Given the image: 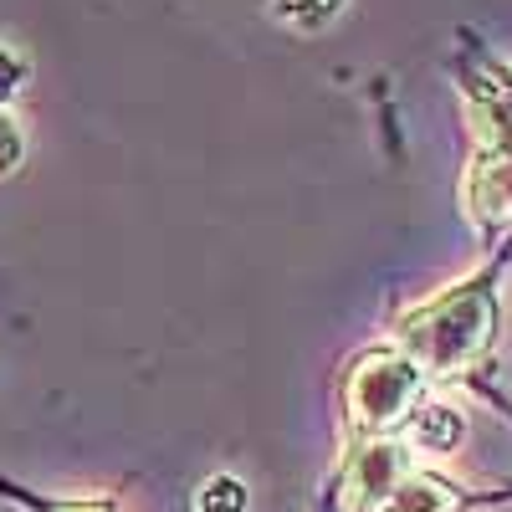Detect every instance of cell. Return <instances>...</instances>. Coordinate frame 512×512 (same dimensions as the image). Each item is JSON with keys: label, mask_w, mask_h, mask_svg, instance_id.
I'll return each mask as SVG.
<instances>
[{"label": "cell", "mask_w": 512, "mask_h": 512, "mask_svg": "<svg viewBox=\"0 0 512 512\" xmlns=\"http://www.w3.org/2000/svg\"><path fill=\"white\" fill-rule=\"evenodd\" d=\"M241 507H246L241 482H231V477L205 482V492H200V512H241Z\"/></svg>", "instance_id": "5b68a950"}, {"label": "cell", "mask_w": 512, "mask_h": 512, "mask_svg": "<svg viewBox=\"0 0 512 512\" xmlns=\"http://www.w3.org/2000/svg\"><path fill=\"white\" fill-rule=\"evenodd\" d=\"M16 164H21V134H16V123L0 113V175H11Z\"/></svg>", "instance_id": "8992f818"}, {"label": "cell", "mask_w": 512, "mask_h": 512, "mask_svg": "<svg viewBox=\"0 0 512 512\" xmlns=\"http://www.w3.org/2000/svg\"><path fill=\"white\" fill-rule=\"evenodd\" d=\"M16 82H21V62H16L6 47H0V98H11Z\"/></svg>", "instance_id": "52a82bcc"}, {"label": "cell", "mask_w": 512, "mask_h": 512, "mask_svg": "<svg viewBox=\"0 0 512 512\" xmlns=\"http://www.w3.org/2000/svg\"><path fill=\"white\" fill-rule=\"evenodd\" d=\"M354 415L359 425H390L405 415V405L415 400V369L395 364V359H379V364H364L354 374Z\"/></svg>", "instance_id": "6da1fadb"}, {"label": "cell", "mask_w": 512, "mask_h": 512, "mask_svg": "<svg viewBox=\"0 0 512 512\" xmlns=\"http://www.w3.org/2000/svg\"><path fill=\"white\" fill-rule=\"evenodd\" d=\"M62 512H108V507H62Z\"/></svg>", "instance_id": "ba28073f"}, {"label": "cell", "mask_w": 512, "mask_h": 512, "mask_svg": "<svg viewBox=\"0 0 512 512\" xmlns=\"http://www.w3.org/2000/svg\"><path fill=\"white\" fill-rule=\"evenodd\" d=\"M410 436H415L420 451H436V456H441V451H451V446L461 441V415L446 410V405H431V410L415 415V431H410Z\"/></svg>", "instance_id": "277c9868"}, {"label": "cell", "mask_w": 512, "mask_h": 512, "mask_svg": "<svg viewBox=\"0 0 512 512\" xmlns=\"http://www.w3.org/2000/svg\"><path fill=\"white\" fill-rule=\"evenodd\" d=\"M384 512H451V492L431 477H405L384 497Z\"/></svg>", "instance_id": "3957f363"}, {"label": "cell", "mask_w": 512, "mask_h": 512, "mask_svg": "<svg viewBox=\"0 0 512 512\" xmlns=\"http://www.w3.org/2000/svg\"><path fill=\"white\" fill-rule=\"evenodd\" d=\"M400 482H405V461H400V451H395V446H374V451L359 456L349 492H354V502H379V497H390Z\"/></svg>", "instance_id": "7a4b0ae2"}]
</instances>
